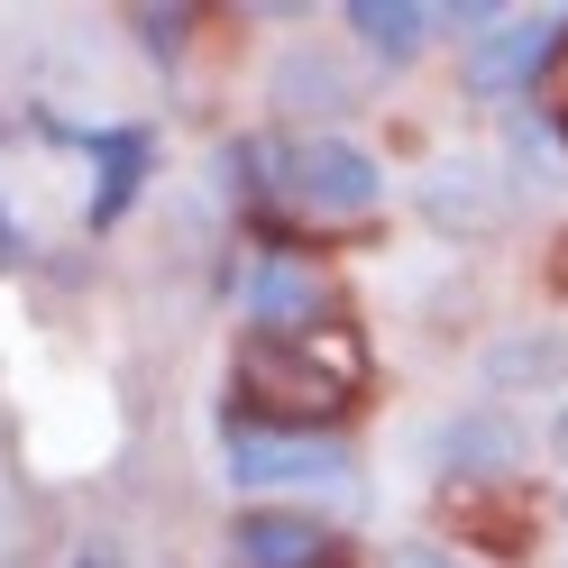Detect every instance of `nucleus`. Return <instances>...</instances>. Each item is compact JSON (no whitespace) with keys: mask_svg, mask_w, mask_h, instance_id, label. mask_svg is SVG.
Returning a JSON list of instances; mask_svg holds the SVG:
<instances>
[{"mask_svg":"<svg viewBox=\"0 0 568 568\" xmlns=\"http://www.w3.org/2000/svg\"><path fill=\"white\" fill-rule=\"evenodd\" d=\"M275 193L294 211H322V221H348V211H376L385 193V165L367 148H348V138H294L275 165Z\"/></svg>","mask_w":568,"mask_h":568,"instance_id":"nucleus-2","label":"nucleus"},{"mask_svg":"<svg viewBox=\"0 0 568 568\" xmlns=\"http://www.w3.org/2000/svg\"><path fill=\"white\" fill-rule=\"evenodd\" d=\"M559 38H568V19H495L486 38H477V55H468V92L477 101L531 92V83H541V64L559 55Z\"/></svg>","mask_w":568,"mask_h":568,"instance_id":"nucleus-6","label":"nucleus"},{"mask_svg":"<svg viewBox=\"0 0 568 568\" xmlns=\"http://www.w3.org/2000/svg\"><path fill=\"white\" fill-rule=\"evenodd\" d=\"M395 568H458V559H449V550H432V541H404V550H395Z\"/></svg>","mask_w":568,"mask_h":568,"instance_id":"nucleus-15","label":"nucleus"},{"mask_svg":"<svg viewBox=\"0 0 568 568\" xmlns=\"http://www.w3.org/2000/svg\"><path fill=\"white\" fill-rule=\"evenodd\" d=\"M247 322H257V339H303V331L339 322V284L294 247H266L257 275H247Z\"/></svg>","mask_w":568,"mask_h":568,"instance_id":"nucleus-4","label":"nucleus"},{"mask_svg":"<svg viewBox=\"0 0 568 568\" xmlns=\"http://www.w3.org/2000/svg\"><path fill=\"white\" fill-rule=\"evenodd\" d=\"M358 339H348L339 322L322 331H303V339H247L239 348V404L230 422H257V432H312V440H331L348 404H358Z\"/></svg>","mask_w":568,"mask_h":568,"instance_id":"nucleus-1","label":"nucleus"},{"mask_svg":"<svg viewBox=\"0 0 568 568\" xmlns=\"http://www.w3.org/2000/svg\"><path fill=\"white\" fill-rule=\"evenodd\" d=\"M275 92H284V111H312V120H322V111L348 101V74H339L331 55H294V64L275 74Z\"/></svg>","mask_w":568,"mask_h":568,"instance_id":"nucleus-12","label":"nucleus"},{"mask_svg":"<svg viewBox=\"0 0 568 568\" xmlns=\"http://www.w3.org/2000/svg\"><path fill=\"white\" fill-rule=\"evenodd\" d=\"M221 468L230 486L266 495V486H348V449L312 440V432H257V422H221Z\"/></svg>","mask_w":568,"mask_h":568,"instance_id":"nucleus-3","label":"nucleus"},{"mask_svg":"<svg viewBox=\"0 0 568 568\" xmlns=\"http://www.w3.org/2000/svg\"><path fill=\"white\" fill-rule=\"evenodd\" d=\"M477 376L495 385V395H531V385H559V376H568V331H523V339H495Z\"/></svg>","mask_w":568,"mask_h":568,"instance_id":"nucleus-10","label":"nucleus"},{"mask_svg":"<svg viewBox=\"0 0 568 568\" xmlns=\"http://www.w3.org/2000/svg\"><path fill=\"white\" fill-rule=\"evenodd\" d=\"M322 568H348V559H322Z\"/></svg>","mask_w":568,"mask_h":568,"instance_id":"nucleus-17","label":"nucleus"},{"mask_svg":"<svg viewBox=\"0 0 568 568\" xmlns=\"http://www.w3.org/2000/svg\"><path fill=\"white\" fill-rule=\"evenodd\" d=\"M559 458H568V422H559Z\"/></svg>","mask_w":568,"mask_h":568,"instance_id":"nucleus-16","label":"nucleus"},{"mask_svg":"<svg viewBox=\"0 0 568 568\" xmlns=\"http://www.w3.org/2000/svg\"><path fill=\"white\" fill-rule=\"evenodd\" d=\"M19 257H28V239H19V211L0 202V266H19Z\"/></svg>","mask_w":568,"mask_h":568,"instance_id":"nucleus-14","label":"nucleus"},{"mask_svg":"<svg viewBox=\"0 0 568 568\" xmlns=\"http://www.w3.org/2000/svg\"><path fill=\"white\" fill-rule=\"evenodd\" d=\"M432 458H440L449 486H505L514 458H523V432L505 413H468V422H440L432 432Z\"/></svg>","mask_w":568,"mask_h":568,"instance_id":"nucleus-8","label":"nucleus"},{"mask_svg":"<svg viewBox=\"0 0 568 568\" xmlns=\"http://www.w3.org/2000/svg\"><path fill=\"white\" fill-rule=\"evenodd\" d=\"M230 559L239 568H322V559H339V531L303 505H257L230 523Z\"/></svg>","mask_w":568,"mask_h":568,"instance_id":"nucleus-7","label":"nucleus"},{"mask_svg":"<svg viewBox=\"0 0 568 568\" xmlns=\"http://www.w3.org/2000/svg\"><path fill=\"white\" fill-rule=\"evenodd\" d=\"M74 148L92 156V211H83V221H92V230H120L129 202L148 193V174H156V129H138V120H120V129H74Z\"/></svg>","mask_w":568,"mask_h":568,"instance_id":"nucleus-5","label":"nucleus"},{"mask_svg":"<svg viewBox=\"0 0 568 568\" xmlns=\"http://www.w3.org/2000/svg\"><path fill=\"white\" fill-rule=\"evenodd\" d=\"M184 28H193V10H138V47L174 55V47H184Z\"/></svg>","mask_w":568,"mask_h":568,"instance_id":"nucleus-13","label":"nucleus"},{"mask_svg":"<svg viewBox=\"0 0 568 568\" xmlns=\"http://www.w3.org/2000/svg\"><path fill=\"white\" fill-rule=\"evenodd\" d=\"M348 28H358L367 55L404 64V55H422V38L440 28V10H422V0H358V10H348Z\"/></svg>","mask_w":568,"mask_h":568,"instance_id":"nucleus-11","label":"nucleus"},{"mask_svg":"<svg viewBox=\"0 0 568 568\" xmlns=\"http://www.w3.org/2000/svg\"><path fill=\"white\" fill-rule=\"evenodd\" d=\"M440 514L468 531L477 550H531V505L514 495V477H505V486H449Z\"/></svg>","mask_w":568,"mask_h":568,"instance_id":"nucleus-9","label":"nucleus"}]
</instances>
